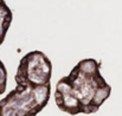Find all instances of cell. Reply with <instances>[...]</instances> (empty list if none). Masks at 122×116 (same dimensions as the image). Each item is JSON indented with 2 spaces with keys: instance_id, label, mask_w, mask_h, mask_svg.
I'll return each instance as SVG.
<instances>
[{
  "instance_id": "cell-1",
  "label": "cell",
  "mask_w": 122,
  "mask_h": 116,
  "mask_svg": "<svg viewBox=\"0 0 122 116\" xmlns=\"http://www.w3.org/2000/svg\"><path fill=\"white\" fill-rule=\"evenodd\" d=\"M52 64L38 50L26 53L18 64L15 88L0 98V116H36L51 95Z\"/></svg>"
},
{
  "instance_id": "cell-2",
  "label": "cell",
  "mask_w": 122,
  "mask_h": 116,
  "mask_svg": "<svg viewBox=\"0 0 122 116\" xmlns=\"http://www.w3.org/2000/svg\"><path fill=\"white\" fill-rule=\"evenodd\" d=\"M110 94L112 86L101 74V62L85 58L57 82L53 98L63 113L89 115L98 111Z\"/></svg>"
},
{
  "instance_id": "cell-3",
  "label": "cell",
  "mask_w": 122,
  "mask_h": 116,
  "mask_svg": "<svg viewBox=\"0 0 122 116\" xmlns=\"http://www.w3.org/2000/svg\"><path fill=\"white\" fill-rule=\"evenodd\" d=\"M13 13L5 0H0V46L2 45L6 35L12 24Z\"/></svg>"
},
{
  "instance_id": "cell-4",
  "label": "cell",
  "mask_w": 122,
  "mask_h": 116,
  "mask_svg": "<svg viewBox=\"0 0 122 116\" xmlns=\"http://www.w3.org/2000/svg\"><path fill=\"white\" fill-rule=\"evenodd\" d=\"M7 85V70L2 61L0 59V96L5 92Z\"/></svg>"
}]
</instances>
